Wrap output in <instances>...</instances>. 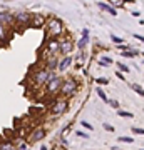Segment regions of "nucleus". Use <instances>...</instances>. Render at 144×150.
Wrapping results in <instances>:
<instances>
[{
    "instance_id": "f257e3e1",
    "label": "nucleus",
    "mask_w": 144,
    "mask_h": 150,
    "mask_svg": "<svg viewBox=\"0 0 144 150\" xmlns=\"http://www.w3.org/2000/svg\"><path fill=\"white\" fill-rule=\"evenodd\" d=\"M77 88H79V83L75 82V79L67 77V79H62V85H60L59 93L64 97V98H67V97L75 95V93H77Z\"/></svg>"
},
{
    "instance_id": "f03ea898",
    "label": "nucleus",
    "mask_w": 144,
    "mask_h": 150,
    "mask_svg": "<svg viewBox=\"0 0 144 150\" xmlns=\"http://www.w3.org/2000/svg\"><path fill=\"white\" fill-rule=\"evenodd\" d=\"M44 27H45L47 33L50 35V38H57L64 33V25H62V22L57 20V18H49Z\"/></svg>"
},
{
    "instance_id": "7ed1b4c3",
    "label": "nucleus",
    "mask_w": 144,
    "mask_h": 150,
    "mask_svg": "<svg viewBox=\"0 0 144 150\" xmlns=\"http://www.w3.org/2000/svg\"><path fill=\"white\" fill-rule=\"evenodd\" d=\"M60 85H62V77H59L57 74L50 72V77H49L47 83H45V87H47V93H50V95H57L59 90H60Z\"/></svg>"
},
{
    "instance_id": "20e7f679",
    "label": "nucleus",
    "mask_w": 144,
    "mask_h": 150,
    "mask_svg": "<svg viewBox=\"0 0 144 150\" xmlns=\"http://www.w3.org/2000/svg\"><path fill=\"white\" fill-rule=\"evenodd\" d=\"M49 77H50V72L45 70V69H40V70H37V72L32 75V79H30V80L34 82V85H35V87H45Z\"/></svg>"
},
{
    "instance_id": "39448f33",
    "label": "nucleus",
    "mask_w": 144,
    "mask_h": 150,
    "mask_svg": "<svg viewBox=\"0 0 144 150\" xmlns=\"http://www.w3.org/2000/svg\"><path fill=\"white\" fill-rule=\"evenodd\" d=\"M67 108H69V102H67V98H57V100L52 103L50 112H52V115H57V117H59V115H62Z\"/></svg>"
},
{
    "instance_id": "423d86ee",
    "label": "nucleus",
    "mask_w": 144,
    "mask_h": 150,
    "mask_svg": "<svg viewBox=\"0 0 144 150\" xmlns=\"http://www.w3.org/2000/svg\"><path fill=\"white\" fill-rule=\"evenodd\" d=\"M59 43H60L59 54L64 55V57H69V54L72 52V48H74V42H72L69 37H64L62 40H59Z\"/></svg>"
},
{
    "instance_id": "0eeeda50",
    "label": "nucleus",
    "mask_w": 144,
    "mask_h": 150,
    "mask_svg": "<svg viewBox=\"0 0 144 150\" xmlns=\"http://www.w3.org/2000/svg\"><path fill=\"white\" fill-rule=\"evenodd\" d=\"M47 135V132H45V129L44 127H37V129H34L32 132H30V137H29V142H32V144H35V142H40V140L44 139Z\"/></svg>"
},
{
    "instance_id": "6e6552de",
    "label": "nucleus",
    "mask_w": 144,
    "mask_h": 150,
    "mask_svg": "<svg viewBox=\"0 0 144 150\" xmlns=\"http://www.w3.org/2000/svg\"><path fill=\"white\" fill-rule=\"evenodd\" d=\"M59 47H60L59 40H57V38H50L49 43H47V57H57Z\"/></svg>"
},
{
    "instance_id": "1a4fd4ad",
    "label": "nucleus",
    "mask_w": 144,
    "mask_h": 150,
    "mask_svg": "<svg viewBox=\"0 0 144 150\" xmlns=\"http://www.w3.org/2000/svg\"><path fill=\"white\" fill-rule=\"evenodd\" d=\"M30 17H32L30 12H17V13H14V22L22 23V25H29L30 23Z\"/></svg>"
},
{
    "instance_id": "9d476101",
    "label": "nucleus",
    "mask_w": 144,
    "mask_h": 150,
    "mask_svg": "<svg viewBox=\"0 0 144 150\" xmlns=\"http://www.w3.org/2000/svg\"><path fill=\"white\" fill-rule=\"evenodd\" d=\"M45 22H47L45 15H42V13H32V17H30V23H29V25L39 28V27H44Z\"/></svg>"
},
{
    "instance_id": "9b49d317",
    "label": "nucleus",
    "mask_w": 144,
    "mask_h": 150,
    "mask_svg": "<svg viewBox=\"0 0 144 150\" xmlns=\"http://www.w3.org/2000/svg\"><path fill=\"white\" fill-rule=\"evenodd\" d=\"M12 23H15L14 22V13H10V12H0V25H9L10 27Z\"/></svg>"
},
{
    "instance_id": "f8f14e48",
    "label": "nucleus",
    "mask_w": 144,
    "mask_h": 150,
    "mask_svg": "<svg viewBox=\"0 0 144 150\" xmlns=\"http://www.w3.org/2000/svg\"><path fill=\"white\" fill-rule=\"evenodd\" d=\"M57 57H47L45 59V70H49V72H52V70L57 69Z\"/></svg>"
},
{
    "instance_id": "ddd939ff",
    "label": "nucleus",
    "mask_w": 144,
    "mask_h": 150,
    "mask_svg": "<svg viewBox=\"0 0 144 150\" xmlns=\"http://www.w3.org/2000/svg\"><path fill=\"white\" fill-rule=\"evenodd\" d=\"M9 25H0V42H7L10 37V30Z\"/></svg>"
},
{
    "instance_id": "4468645a",
    "label": "nucleus",
    "mask_w": 144,
    "mask_h": 150,
    "mask_svg": "<svg viewBox=\"0 0 144 150\" xmlns=\"http://www.w3.org/2000/svg\"><path fill=\"white\" fill-rule=\"evenodd\" d=\"M70 64H72V59H70V57H64V60L57 64V70H59V72H64V70L69 69Z\"/></svg>"
},
{
    "instance_id": "2eb2a0df",
    "label": "nucleus",
    "mask_w": 144,
    "mask_h": 150,
    "mask_svg": "<svg viewBox=\"0 0 144 150\" xmlns=\"http://www.w3.org/2000/svg\"><path fill=\"white\" fill-rule=\"evenodd\" d=\"M87 42H89V30L85 28V30H82V38L79 40L77 45H79V48H84L85 45H87Z\"/></svg>"
},
{
    "instance_id": "dca6fc26",
    "label": "nucleus",
    "mask_w": 144,
    "mask_h": 150,
    "mask_svg": "<svg viewBox=\"0 0 144 150\" xmlns=\"http://www.w3.org/2000/svg\"><path fill=\"white\" fill-rule=\"evenodd\" d=\"M97 7H99V8H102V10L109 12L111 15H117L116 8H114V7H111V5H107V4H104V2H99V4H97Z\"/></svg>"
},
{
    "instance_id": "f3484780",
    "label": "nucleus",
    "mask_w": 144,
    "mask_h": 150,
    "mask_svg": "<svg viewBox=\"0 0 144 150\" xmlns=\"http://www.w3.org/2000/svg\"><path fill=\"white\" fill-rule=\"evenodd\" d=\"M0 150H17V149H15V144L14 142L5 140V142H0Z\"/></svg>"
},
{
    "instance_id": "a211bd4d",
    "label": "nucleus",
    "mask_w": 144,
    "mask_h": 150,
    "mask_svg": "<svg viewBox=\"0 0 144 150\" xmlns=\"http://www.w3.org/2000/svg\"><path fill=\"white\" fill-rule=\"evenodd\" d=\"M121 55H123V57H129V59H133V57L141 55V52H139V50H126V52H121Z\"/></svg>"
},
{
    "instance_id": "6ab92c4d",
    "label": "nucleus",
    "mask_w": 144,
    "mask_h": 150,
    "mask_svg": "<svg viewBox=\"0 0 144 150\" xmlns=\"http://www.w3.org/2000/svg\"><path fill=\"white\" fill-rule=\"evenodd\" d=\"M117 115L119 117H123V118H133L134 117V113L128 112V110H117Z\"/></svg>"
},
{
    "instance_id": "aec40b11",
    "label": "nucleus",
    "mask_w": 144,
    "mask_h": 150,
    "mask_svg": "<svg viewBox=\"0 0 144 150\" xmlns=\"http://www.w3.org/2000/svg\"><path fill=\"white\" fill-rule=\"evenodd\" d=\"M97 95H99V98H101L102 102L107 103V100H109V98H107V95L104 93V90H102V88H99V87H97Z\"/></svg>"
},
{
    "instance_id": "412c9836",
    "label": "nucleus",
    "mask_w": 144,
    "mask_h": 150,
    "mask_svg": "<svg viewBox=\"0 0 144 150\" xmlns=\"http://www.w3.org/2000/svg\"><path fill=\"white\" fill-rule=\"evenodd\" d=\"M111 40H112L114 43H116V45H123V42H124L123 38L117 37V35H111Z\"/></svg>"
},
{
    "instance_id": "4be33fe9",
    "label": "nucleus",
    "mask_w": 144,
    "mask_h": 150,
    "mask_svg": "<svg viewBox=\"0 0 144 150\" xmlns=\"http://www.w3.org/2000/svg\"><path fill=\"white\" fill-rule=\"evenodd\" d=\"M96 82L99 83V85H107V83H109V79H106V77H99V79H96Z\"/></svg>"
},
{
    "instance_id": "5701e85b",
    "label": "nucleus",
    "mask_w": 144,
    "mask_h": 150,
    "mask_svg": "<svg viewBox=\"0 0 144 150\" xmlns=\"http://www.w3.org/2000/svg\"><path fill=\"white\" fill-rule=\"evenodd\" d=\"M119 142H124V144H133V142H134V140H133V137H124V135H123V137H119Z\"/></svg>"
},
{
    "instance_id": "b1692460",
    "label": "nucleus",
    "mask_w": 144,
    "mask_h": 150,
    "mask_svg": "<svg viewBox=\"0 0 144 150\" xmlns=\"http://www.w3.org/2000/svg\"><path fill=\"white\" fill-rule=\"evenodd\" d=\"M107 103H109L112 108H116V110H119V107H121V105H119V102H117V100H114V98H112V100H107Z\"/></svg>"
},
{
    "instance_id": "393cba45",
    "label": "nucleus",
    "mask_w": 144,
    "mask_h": 150,
    "mask_svg": "<svg viewBox=\"0 0 144 150\" xmlns=\"http://www.w3.org/2000/svg\"><path fill=\"white\" fill-rule=\"evenodd\" d=\"M133 88H134L136 92H138V95H141V97L144 95V92H143V87H141V85H138V83H133Z\"/></svg>"
},
{
    "instance_id": "a878e982",
    "label": "nucleus",
    "mask_w": 144,
    "mask_h": 150,
    "mask_svg": "<svg viewBox=\"0 0 144 150\" xmlns=\"http://www.w3.org/2000/svg\"><path fill=\"white\" fill-rule=\"evenodd\" d=\"M99 62H101V64H104V65H106V67H107V65H109V64H112V59H111V57H107V55H106V57H102V59L99 60Z\"/></svg>"
},
{
    "instance_id": "bb28decb",
    "label": "nucleus",
    "mask_w": 144,
    "mask_h": 150,
    "mask_svg": "<svg viewBox=\"0 0 144 150\" xmlns=\"http://www.w3.org/2000/svg\"><path fill=\"white\" fill-rule=\"evenodd\" d=\"M117 65H119V72H124V74H128V72H129L128 65H124V64H117Z\"/></svg>"
},
{
    "instance_id": "cd10ccee",
    "label": "nucleus",
    "mask_w": 144,
    "mask_h": 150,
    "mask_svg": "<svg viewBox=\"0 0 144 150\" xmlns=\"http://www.w3.org/2000/svg\"><path fill=\"white\" fill-rule=\"evenodd\" d=\"M102 127H104V130H107V132H114V127H112L111 123H104Z\"/></svg>"
},
{
    "instance_id": "c85d7f7f",
    "label": "nucleus",
    "mask_w": 144,
    "mask_h": 150,
    "mask_svg": "<svg viewBox=\"0 0 144 150\" xmlns=\"http://www.w3.org/2000/svg\"><path fill=\"white\" fill-rule=\"evenodd\" d=\"M133 132H134V134H138V135H143V134H144V130H143V129H138V127H134Z\"/></svg>"
},
{
    "instance_id": "c756f323",
    "label": "nucleus",
    "mask_w": 144,
    "mask_h": 150,
    "mask_svg": "<svg viewBox=\"0 0 144 150\" xmlns=\"http://www.w3.org/2000/svg\"><path fill=\"white\" fill-rule=\"evenodd\" d=\"M82 127H85V129L92 130V125H91V123H87V122H82Z\"/></svg>"
},
{
    "instance_id": "7c9ffc66",
    "label": "nucleus",
    "mask_w": 144,
    "mask_h": 150,
    "mask_svg": "<svg viewBox=\"0 0 144 150\" xmlns=\"http://www.w3.org/2000/svg\"><path fill=\"white\" fill-rule=\"evenodd\" d=\"M77 135H79V137H84V139H89V135L84 134V132H77Z\"/></svg>"
},
{
    "instance_id": "2f4dec72",
    "label": "nucleus",
    "mask_w": 144,
    "mask_h": 150,
    "mask_svg": "<svg viewBox=\"0 0 144 150\" xmlns=\"http://www.w3.org/2000/svg\"><path fill=\"white\" fill-rule=\"evenodd\" d=\"M116 75H117V79H121V80H124V75H123V72H116Z\"/></svg>"
},
{
    "instance_id": "473e14b6",
    "label": "nucleus",
    "mask_w": 144,
    "mask_h": 150,
    "mask_svg": "<svg viewBox=\"0 0 144 150\" xmlns=\"http://www.w3.org/2000/svg\"><path fill=\"white\" fill-rule=\"evenodd\" d=\"M134 38H138V40H141V42L144 40V38H143V35H134Z\"/></svg>"
}]
</instances>
